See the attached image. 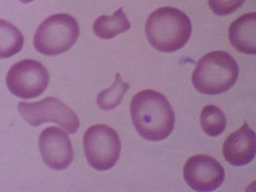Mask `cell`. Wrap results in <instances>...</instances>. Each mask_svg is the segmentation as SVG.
<instances>
[{
	"label": "cell",
	"mask_w": 256,
	"mask_h": 192,
	"mask_svg": "<svg viewBox=\"0 0 256 192\" xmlns=\"http://www.w3.org/2000/svg\"><path fill=\"white\" fill-rule=\"evenodd\" d=\"M130 109L136 130L146 140H163L172 132L175 114L163 94L150 89L138 92Z\"/></svg>",
	"instance_id": "cell-1"
},
{
	"label": "cell",
	"mask_w": 256,
	"mask_h": 192,
	"mask_svg": "<svg viewBox=\"0 0 256 192\" xmlns=\"http://www.w3.org/2000/svg\"><path fill=\"white\" fill-rule=\"evenodd\" d=\"M190 18L181 10L173 8L156 10L146 20V34L156 50L172 53L181 50L191 37Z\"/></svg>",
	"instance_id": "cell-2"
},
{
	"label": "cell",
	"mask_w": 256,
	"mask_h": 192,
	"mask_svg": "<svg viewBox=\"0 0 256 192\" xmlns=\"http://www.w3.org/2000/svg\"><path fill=\"white\" fill-rule=\"evenodd\" d=\"M239 68L234 57L222 50L204 56L192 75V84L198 92L218 95L228 92L236 82Z\"/></svg>",
	"instance_id": "cell-3"
},
{
	"label": "cell",
	"mask_w": 256,
	"mask_h": 192,
	"mask_svg": "<svg viewBox=\"0 0 256 192\" xmlns=\"http://www.w3.org/2000/svg\"><path fill=\"white\" fill-rule=\"evenodd\" d=\"M80 28L76 18L68 14L52 15L37 28L34 46L48 56L68 52L78 40Z\"/></svg>",
	"instance_id": "cell-4"
},
{
	"label": "cell",
	"mask_w": 256,
	"mask_h": 192,
	"mask_svg": "<svg viewBox=\"0 0 256 192\" xmlns=\"http://www.w3.org/2000/svg\"><path fill=\"white\" fill-rule=\"evenodd\" d=\"M84 146L89 164L98 171L114 168L118 161L121 142L118 134L106 124H96L84 134Z\"/></svg>",
	"instance_id": "cell-5"
},
{
	"label": "cell",
	"mask_w": 256,
	"mask_h": 192,
	"mask_svg": "<svg viewBox=\"0 0 256 192\" xmlns=\"http://www.w3.org/2000/svg\"><path fill=\"white\" fill-rule=\"evenodd\" d=\"M18 110L26 122L34 127L44 122H55L72 134L80 126L76 112L55 98H46L36 102H20Z\"/></svg>",
	"instance_id": "cell-6"
},
{
	"label": "cell",
	"mask_w": 256,
	"mask_h": 192,
	"mask_svg": "<svg viewBox=\"0 0 256 192\" xmlns=\"http://www.w3.org/2000/svg\"><path fill=\"white\" fill-rule=\"evenodd\" d=\"M50 74L40 62L20 60L8 72L6 82L10 92L23 99H32L42 95L50 84Z\"/></svg>",
	"instance_id": "cell-7"
},
{
	"label": "cell",
	"mask_w": 256,
	"mask_h": 192,
	"mask_svg": "<svg viewBox=\"0 0 256 192\" xmlns=\"http://www.w3.org/2000/svg\"><path fill=\"white\" fill-rule=\"evenodd\" d=\"M184 178L195 191L212 192L222 186L225 180V171L214 158L198 154L186 161L184 168Z\"/></svg>",
	"instance_id": "cell-8"
},
{
	"label": "cell",
	"mask_w": 256,
	"mask_h": 192,
	"mask_svg": "<svg viewBox=\"0 0 256 192\" xmlns=\"http://www.w3.org/2000/svg\"><path fill=\"white\" fill-rule=\"evenodd\" d=\"M38 146L44 162L50 169L65 170L73 162L74 150L70 138L60 128L44 130L38 138Z\"/></svg>",
	"instance_id": "cell-9"
},
{
	"label": "cell",
	"mask_w": 256,
	"mask_h": 192,
	"mask_svg": "<svg viewBox=\"0 0 256 192\" xmlns=\"http://www.w3.org/2000/svg\"><path fill=\"white\" fill-rule=\"evenodd\" d=\"M256 133L244 124L226 139L223 146L225 160L234 166H245L256 156Z\"/></svg>",
	"instance_id": "cell-10"
},
{
	"label": "cell",
	"mask_w": 256,
	"mask_h": 192,
	"mask_svg": "<svg viewBox=\"0 0 256 192\" xmlns=\"http://www.w3.org/2000/svg\"><path fill=\"white\" fill-rule=\"evenodd\" d=\"M256 18L255 12L242 15L229 28V40L232 46L246 54H256Z\"/></svg>",
	"instance_id": "cell-11"
},
{
	"label": "cell",
	"mask_w": 256,
	"mask_h": 192,
	"mask_svg": "<svg viewBox=\"0 0 256 192\" xmlns=\"http://www.w3.org/2000/svg\"><path fill=\"white\" fill-rule=\"evenodd\" d=\"M130 23L124 14V8H119L112 16H99L94 24L95 34L102 40H111L120 34L128 31Z\"/></svg>",
	"instance_id": "cell-12"
},
{
	"label": "cell",
	"mask_w": 256,
	"mask_h": 192,
	"mask_svg": "<svg viewBox=\"0 0 256 192\" xmlns=\"http://www.w3.org/2000/svg\"><path fill=\"white\" fill-rule=\"evenodd\" d=\"M24 38L14 25L0 18V58L13 56L22 50Z\"/></svg>",
	"instance_id": "cell-13"
},
{
	"label": "cell",
	"mask_w": 256,
	"mask_h": 192,
	"mask_svg": "<svg viewBox=\"0 0 256 192\" xmlns=\"http://www.w3.org/2000/svg\"><path fill=\"white\" fill-rule=\"evenodd\" d=\"M129 88V84L124 82L120 74H116L112 85L109 88L101 92L98 96V106L104 110H110L116 108L122 102Z\"/></svg>",
	"instance_id": "cell-14"
},
{
	"label": "cell",
	"mask_w": 256,
	"mask_h": 192,
	"mask_svg": "<svg viewBox=\"0 0 256 192\" xmlns=\"http://www.w3.org/2000/svg\"><path fill=\"white\" fill-rule=\"evenodd\" d=\"M202 129L210 137H217L226 127V118L220 108L208 105L204 108L200 116Z\"/></svg>",
	"instance_id": "cell-15"
},
{
	"label": "cell",
	"mask_w": 256,
	"mask_h": 192,
	"mask_svg": "<svg viewBox=\"0 0 256 192\" xmlns=\"http://www.w3.org/2000/svg\"><path fill=\"white\" fill-rule=\"evenodd\" d=\"M246 0H208V4L214 13L218 16L232 14L244 4Z\"/></svg>",
	"instance_id": "cell-16"
},
{
	"label": "cell",
	"mask_w": 256,
	"mask_h": 192,
	"mask_svg": "<svg viewBox=\"0 0 256 192\" xmlns=\"http://www.w3.org/2000/svg\"><path fill=\"white\" fill-rule=\"evenodd\" d=\"M22 3L23 4H28V3H31L32 2L34 1V0H20Z\"/></svg>",
	"instance_id": "cell-17"
}]
</instances>
